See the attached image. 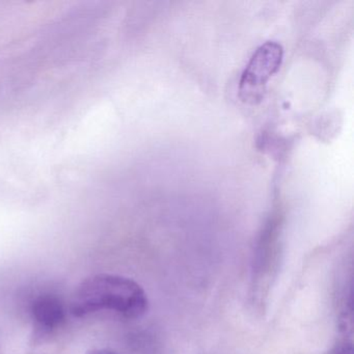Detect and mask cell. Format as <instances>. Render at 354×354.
Returning a JSON list of instances; mask_svg holds the SVG:
<instances>
[{
    "label": "cell",
    "instance_id": "1",
    "mask_svg": "<svg viewBox=\"0 0 354 354\" xmlns=\"http://www.w3.org/2000/svg\"><path fill=\"white\" fill-rule=\"evenodd\" d=\"M148 306V296L140 283L122 275L100 273L88 277L76 288L70 310L77 318L111 312L132 320L144 316Z\"/></svg>",
    "mask_w": 354,
    "mask_h": 354
},
{
    "label": "cell",
    "instance_id": "2",
    "mask_svg": "<svg viewBox=\"0 0 354 354\" xmlns=\"http://www.w3.org/2000/svg\"><path fill=\"white\" fill-rule=\"evenodd\" d=\"M283 61V48L274 42L265 43L257 49L240 80V97L244 102L260 100L263 91Z\"/></svg>",
    "mask_w": 354,
    "mask_h": 354
},
{
    "label": "cell",
    "instance_id": "3",
    "mask_svg": "<svg viewBox=\"0 0 354 354\" xmlns=\"http://www.w3.org/2000/svg\"><path fill=\"white\" fill-rule=\"evenodd\" d=\"M30 314L37 337L53 335L66 320L65 306L57 296L53 294H42L35 298Z\"/></svg>",
    "mask_w": 354,
    "mask_h": 354
},
{
    "label": "cell",
    "instance_id": "4",
    "mask_svg": "<svg viewBox=\"0 0 354 354\" xmlns=\"http://www.w3.org/2000/svg\"><path fill=\"white\" fill-rule=\"evenodd\" d=\"M331 354H353L352 345L350 343L339 344L333 349Z\"/></svg>",
    "mask_w": 354,
    "mask_h": 354
},
{
    "label": "cell",
    "instance_id": "5",
    "mask_svg": "<svg viewBox=\"0 0 354 354\" xmlns=\"http://www.w3.org/2000/svg\"><path fill=\"white\" fill-rule=\"evenodd\" d=\"M86 354H118L115 352L111 351V350L107 349H94L91 350Z\"/></svg>",
    "mask_w": 354,
    "mask_h": 354
}]
</instances>
